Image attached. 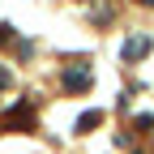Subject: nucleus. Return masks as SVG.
I'll use <instances>...</instances> for the list:
<instances>
[{
  "mask_svg": "<svg viewBox=\"0 0 154 154\" xmlns=\"http://www.w3.org/2000/svg\"><path fill=\"white\" fill-rule=\"evenodd\" d=\"M60 82H64L69 94H82V90H90V69H86V64H77V69H69V73L60 77Z\"/></svg>",
  "mask_w": 154,
  "mask_h": 154,
  "instance_id": "obj_1",
  "label": "nucleus"
},
{
  "mask_svg": "<svg viewBox=\"0 0 154 154\" xmlns=\"http://www.w3.org/2000/svg\"><path fill=\"white\" fill-rule=\"evenodd\" d=\"M141 5H154V0H141Z\"/></svg>",
  "mask_w": 154,
  "mask_h": 154,
  "instance_id": "obj_2",
  "label": "nucleus"
}]
</instances>
